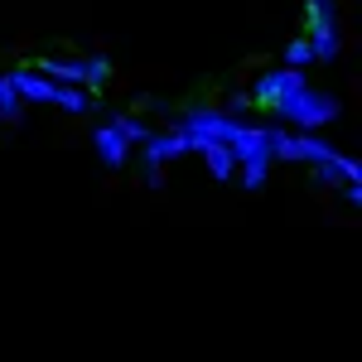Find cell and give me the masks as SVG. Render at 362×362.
<instances>
[{
  "label": "cell",
  "instance_id": "obj_16",
  "mask_svg": "<svg viewBox=\"0 0 362 362\" xmlns=\"http://www.w3.org/2000/svg\"><path fill=\"white\" fill-rule=\"evenodd\" d=\"M112 83V58L107 54H87V87L83 92H97V87Z\"/></svg>",
  "mask_w": 362,
  "mask_h": 362
},
{
  "label": "cell",
  "instance_id": "obj_15",
  "mask_svg": "<svg viewBox=\"0 0 362 362\" xmlns=\"http://www.w3.org/2000/svg\"><path fill=\"white\" fill-rule=\"evenodd\" d=\"M338 25V0H305V29Z\"/></svg>",
  "mask_w": 362,
  "mask_h": 362
},
{
  "label": "cell",
  "instance_id": "obj_18",
  "mask_svg": "<svg viewBox=\"0 0 362 362\" xmlns=\"http://www.w3.org/2000/svg\"><path fill=\"white\" fill-rule=\"evenodd\" d=\"M223 112H227V116H251V112H256V102H251V92H247V87H242V92H227Z\"/></svg>",
  "mask_w": 362,
  "mask_h": 362
},
{
  "label": "cell",
  "instance_id": "obj_17",
  "mask_svg": "<svg viewBox=\"0 0 362 362\" xmlns=\"http://www.w3.org/2000/svg\"><path fill=\"white\" fill-rule=\"evenodd\" d=\"M247 194H256V189H266V179H271V165H237V174H232Z\"/></svg>",
  "mask_w": 362,
  "mask_h": 362
},
{
  "label": "cell",
  "instance_id": "obj_1",
  "mask_svg": "<svg viewBox=\"0 0 362 362\" xmlns=\"http://www.w3.org/2000/svg\"><path fill=\"white\" fill-rule=\"evenodd\" d=\"M5 78H10V87L20 92L25 107L34 102V107H58V112H73V116L97 112V97H92V92H83V87H63V83H54V78H44L39 68H10Z\"/></svg>",
  "mask_w": 362,
  "mask_h": 362
},
{
  "label": "cell",
  "instance_id": "obj_7",
  "mask_svg": "<svg viewBox=\"0 0 362 362\" xmlns=\"http://www.w3.org/2000/svg\"><path fill=\"white\" fill-rule=\"evenodd\" d=\"M184 155H194V145H189V136H184V131H174V126L155 131V136L140 145V165H160V169H169L174 160H184Z\"/></svg>",
  "mask_w": 362,
  "mask_h": 362
},
{
  "label": "cell",
  "instance_id": "obj_14",
  "mask_svg": "<svg viewBox=\"0 0 362 362\" xmlns=\"http://www.w3.org/2000/svg\"><path fill=\"white\" fill-rule=\"evenodd\" d=\"M280 68H300V73H309V68H314V54H309L305 34H295V39L285 44V54H280Z\"/></svg>",
  "mask_w": 362,
  "mask_h": 362
},
{
  "label": "cell",
  "instance_id": "obj_10",
  "mask_svg": "<svg viewBox=\"0 0 362 362\" xmlns=\"http://www.w3.org/2000/svg\"><path fill=\"white\" fill-rule=\"evenodd\" d=\"M107 126H112V131H116L121 140H126L131 150H140L145 140L155 136V126H150V121H145L140 112H107Z\"/></svg>",
  "mask_w": 362,
  "mask_h": 362
},
{
  "label": "cell",
  "instance_id": "obj_12",
  "mask_svg": "<svg viewBox=\"0 0 362 362\" xmlns=\"http://www.w3.org/2000/svg\"><path fill=\"white\" fill-rule=\"evenodd\" d=\"M198 160L208 165V174H213L218 184H227V179L237 174V160H232V150H227V145H203V150H198Z\"/></svg>",
  "mask_w": 362,
  "mask_h": 362
},
{
  "label": "cell",
  "instance_id": "obj_19",
  "mask_svg": "<svg viewBox=\"0 0 362 362\" xmlns=\"http://www.w3.org/2000/svg\"><path fill=\"white\" fill-rule=\"evenodd\" d=\"M140 174H145V184H150V189H165V179H169L160 165H140Z\"/></svg>",
  "mask_w": 362,
  "mask_h": 362
},
{
  "label": "cell",
  "instance_id": "obj_11",
  "mask_svg": "<svg viewBox=\"0 0 362 362\" xmlns=\"http://www.w3.org/2000/svg\"><path fill=\"white\" fill-rule=\"evenodd\" d=\"M305 44H309V54H314V63H338V54H343V29L338 25L305 29Z\"/></svg>",
  "mask_w": 362,
  "mask_h": 362
},
{
  "label": "cell",
  "instance_id": "obj_4",
  "mask_svg": "<svg viewBox=\"0 0 362 362\" xmlns=\"http://www.w3.org/2000/svg\"><path fill=\"white\" fill-rule=\"evenodd\" d=\"M338 155V145L329 136H319V131H285L271 121V160H285V165H329Z\"/></svg>",
  "mask_w": 362,
  "mask_h": 362
},
{
  "label": "cell",
  "instance_id": "obj_6",
  "mask_svg": "<svg viewBox=\"0 0 362 362\" xmlns=\"http://www.w3.org/2000/svg\"><path fill=\"white\" fill-rule=\"evenodd\" d=\"M227 150H232L237 165H276V160H271V121H251L247 116V121L237 126V136H232Z\"/></svg>",
  "mask_w": 362,
  "mask_h": 362
},
{
  "label": "cell",
  "instance_id": "obj_8",
  "mask_svg": "<svg viewBox=\"0 0 362 362\" xmlns=\"http://www.w3.org/2000/svg\"><path fill=\"white\" fill-rule=\"evenodd\" d=\"M34 68L63 87H87V54H49V58H39Z\"/></svg>",
  "mask_w": 362,
  "mask_h": 362
},
{
  "label": "cell",
  "instance_id": "obj_5",
  "mask_svg": "<svg viewBox=\"0 0 362 362\" xmlns=\"http://www.w3.org/2000/svg\"><path fill=\"white\" fill-rule=\"evenodd\" d=\"M305 87H309V73H300V68H266V73H256V83L247 92H251V102H256V112H271L276 102L305 92Z\"/></svg>",
  "mask_w": 362,
  "mask_h": 362
},
{
  "label": "cell",
  "instance_id": "obj_20",
  "mask_svg": "<svg viewBox=\"0 0 362 362\" xmlns=\"http://www.w3.org/2000/svg\"><path fill=\"white\" fill-rule=\"evenodd\" d=\"M338 194H343V203H348V208H358V203H362V184H343Z\"/></svg>",
  "mask_w": 362,
  "mask_h": 362
},
{
  "label": "cell",
  "instance_id": "obj_2",
  "mask_svg": "<svg viewBox=\"0 0 362 362\" xmlns=\"http://www.w3.org/2000/svg\"><path fill=\"white\" fill-rule=\"evenodd\" d=\"M271 116H276V126H285V131H319L324 136L338 116H343V102H338L334 92H324V87H305V92L276 102Z\"/></svg>",
  "mask_w": 362,
  "mask_h": 362
},
{
  "label": "cell",
  "instance_id": "obj_3",
  "mask_svg": "<svg viewBox=\"0 0 362 362\" xmlns=\"http://www.w3.org/2000/svg\"><path fill=\"white\" fill-rule=\"evenodd\" d=\"M247 116H227L223 107H189V112H179L169 126L174 131H184L189 136V145H194V155L203 150V145H232V136H237V126H242Z\"/></svg>",
  "mask_w": 362,
  "mask_h": 362
},
{
  "label": "cell",
  "instance_id": "obj_13",
  "mask_svg": "<svg viewBox=\"0 0 362 362\" xmlns=\"http://www.w3.org/2000/svg\"><path fill=\"white\" fill-rule=\"evenodd\" d=\"M20 116H25V102H20V92L10 87V78L0 73V121H5V126H20Z\"/></svg>",
  "mask_w": 362,
  "mask_h": 362
},
{
  "label": "cell",
  "instance_id": "obj_9",
  "mask_svg": "<svg viewBox=\"0 0 362 362\" xmlns=\"http://www.w3.org/2000/svg\"><path fill=\"white\" fill-rule=\"evenodd\" d=\"M92 155H97V165H102V169H126L136 150H131V145H126V140H121L112 126L102 121V126L92 131Z\"/></svg>",
  "mask_w": 362,
  "mask_h": 362
}]
</instances>
